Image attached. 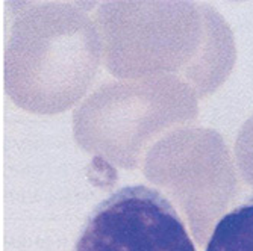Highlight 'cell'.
I'll return each mask as SVG.
<instances>
[{
  "label": "cell",
  "instance_id": "cell-1",
  "mask_svg": "<svg viewBox=\"0 0 253 251\" xmlns=\"http://www.w3.org/2000/svg\"><path fill=\"white\" fill-rule=\"evenodd\" d=\"M75 251H196V247L163 194L133 185L97 204Z\"/></svg>",
  "mask_w": 253,
  "mask_h": 251
},
{
  "label": "cell",
  "instance_id": "cell-2",
  "mask_svg": "<svg viewBox=\"0 0 253 251\" xmlns=\"http://www.w3.org/2000/svg\"><path fill=\"white\" fill-rule=\"evenodd\" d=\"M206 251H253V195L215 224Z\"/></svg>",
  "mask_w": 253,
  "mask_h": 251
}]
</instances>
